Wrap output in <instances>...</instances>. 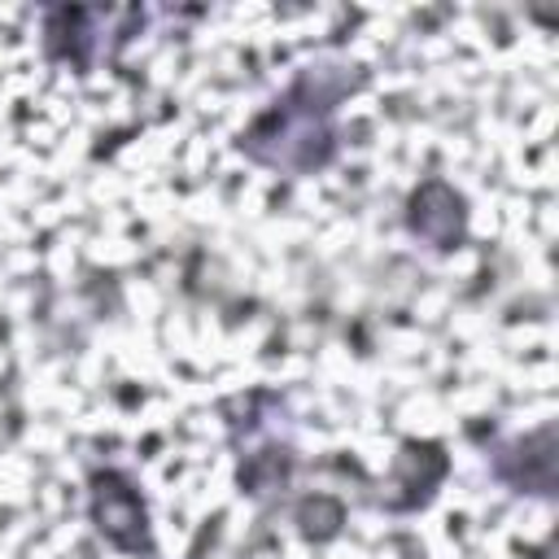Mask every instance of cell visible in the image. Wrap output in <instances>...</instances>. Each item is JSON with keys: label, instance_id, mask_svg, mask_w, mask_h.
Returning a JSON list of instances; mask_svg holds the SVG:
<instances>
[{"label": "cell", "instance_id": "1", "mask_svg": "<svg viewBox=\"0 0 559 559\" xmlns=\"http://www.w3.org/2000/svg\"><path fill=\"white\" fill-rule=\"evenodd\" d=\"M367 83H371V70L349 57H314L297 66L288 87L262 114H253V122L236 135V153L288 179L328 170L341 153L336 114Z\"/></svg>", "mask_w": 559, "mask_h": 559}, {"label": "cell", "instance_id": "2", "mask_svg": "<svg viewBox=\"0 0 559 559\" xmlns=\"http://www.w3.org/2000/svg\"><path fill=\"white\" fill-rule=\"evenodd\" d=\"M87 520L105 537V546H114L118 555H131V559H153L157 555L148 502H144L140 485L127 472L96 467L87 476Z\"/></svg>", "mask_w": 559, "mask_h": 559}, {"label": "cell", "instance_id": "3", "mask_svg": "<svg viewBox=\"0 0 559 559\" xmlns=\"http://www.w3.org/2000/svg\"><path fill=\"white\" fill-rule=\"evenodd\" d=\"M406 231L432 253H454L467 240V197L441 175L415 183L406 197Z\"/></svg>", "mask_w": 559, "mask_h": 559}, {"label": "cell", "instance_id": "4", "mask_svg": "<svg viewBox=\"0 0 559 559\" xmlns=\"http://www.w3.org/2000/svg\"><path fill=\"white\" fill-rule=\"evenodd\" d=\"M485 467L511 493L555 498V424H542V428H533L524 437L498 441L485 454Z\"/></svg>", "mask_w": 559, "mask_h": 559}, {"label": "cell", "instance_id": "5", "mask_svg": "<svg viewBox=\"0 0 559 559\" xmlns=\"http://www.w3.org/2000/svg\"><path fill=\"white\" fill-rule=\"evenodd\" d=\"M450 476V454L441 441H419V437H406L397 445V459H393V472H389V493L380 498L384 511L393 515H406V511H419L437 498L441 480Z\"/></svg>", "mask_w": 559, "mask_h": 559}, {"label": "cell", "instance_id": "6", "mask_svg": "<svg viewBox=\"0 0 559 559\" xmlns=\"http://www.w3.org/2000/svg\"><path fill=\"white\" fill-rule=\"evenodd\" d=\"M109 9H83V4H52L44 9V57L70 66L74 74H92L105 57L100 22Z\"/></svg>", "mask_w": 559, "mask_h": 559}, {"label": "cell", "instance_id": "7", "mask_svg": "<svg viewBox=\"0 0 559 559\" xmlns=\"http://www.w3.org/2000/svg\"><path fill=\"white\" fill-rule=\"evenodd\" d=\"M293 467H297L293 445L280 441V437H266V441H258L249 454H240L236 485H240L245 498H253V502H271V498H280V493L288 489Z\"/></svg>", "mask_w": 559, "mask_h": 559}, {"label": "cell", "instance_id": "8", "mask_svg": "<svg viewBox=\"0 0 559 559\" xmlns=\"http://www.w3.org/2000/svg\"><path fill=\"white\" fill-rule=\"evenodd\" d=\"M293 524H297V533L306 542L323 546V542L341 537V528H345V502L336 493H306L293 507Z\"/></svg>", "mask_w": 559, "mask_h": 559}]
</instances>
